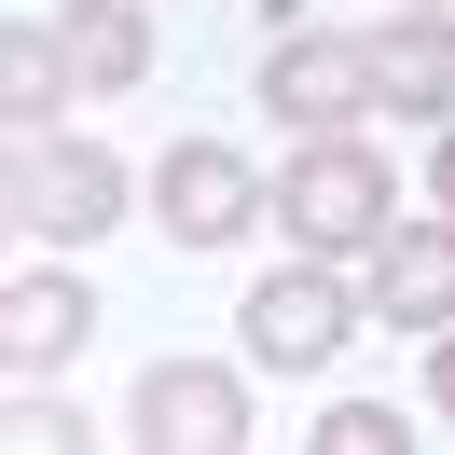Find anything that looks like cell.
Returning a JSON list of instances; mask_svg holds the SVG:
<instances>
[{"label": "cell", "mask_w": 455, "mask_h": 455, "mask_svg": "<svg viewBox=\"0 0 455 455\" xmlns=\"http://www.w3.org/2000/svg\"><path fill=\"white\" fill-rule=\"evenodd\" d=\"M317 455H414V442H400L387 400H331V414H317Z\"/></svg>", "instance_id": "4fadbf2b"}, {"label": "cell", "mask_w": 455, "mask_h": 455, "mask_svg": "<svg viewBox=\"0 0 455 455\" xmlns=\"http://www.w3.org/2000/svg\"><path fill=\"white\" fill-rule=\"evenodd\" d=\"M359 56H372V111H427V124H455V14H387Z\"/></svg>", "instance_id": "ba28073f"}, {"label": "cell", "mask_w": 455, "mask_h": 455, "mask_svg": "<svg viewBox=\"0 0 455 455\" xmlns=\"http://www.w3.org/2000/svg\"><path fill=\"white\" fill-rule=\"evenodd\" d=\"M84 331H97V290H84V276H56V262L0 290V359H14V372H56Z\"/></svg>", "instance_id": "9c48e42d"}, {"label": "cell", "mask_w": 455, "mask_h": 455, "mask_svg": "<svg viewBox=\"0 0 455 455\" xmlns=\"http://www.w3.org/2000/svg\"><path fill=\"white\" fill-rule=\"evenodd\" d=\"M372 317H387V331H455V207L442 221H387V249H372Z\"/></svg>", "instance_id": "52a82bcc"}, {"label": "cell", "mask_w": 455, "mask_h": 455, "mask_svg": "<svg viewBox=\"0 0 455 455\" xmlns=\"http://www.w3.org/2000/svg\"><path fill=\"white\" fill-rule=\"evenodd\" d=\"M69 84H84V69H69L56 28H14V42H0V111H14V139H56Z\"/></svg>", "instance_id": "8fae6325"}, {"label": "cell", "mask_w": 455, "mask_h": 455, "mask_svg": "<svg viewBox=\"0 0 455 455\" xmlns=\"http://www.w3.org/2000/svg\"><path fill=\"white\" fill-rule=\"evenodd\" d=\"M139 442H152V455H235V442H249V387L207 372V359L139 372Z\"/></svg>", "instance_id": "5b68a950"}, {"label": "cell", "mask_w": 455, "mask_h": 455, "mask_svg": "<svg viewBox=\"0 0 455 455\" xmlns=\"http://www.w3.org/2000/svg\"><path fill=\"white\" fill-rule=\"evenodd\" d=\"M0 221H28V235H56V249H84V235L124 221V166H111L97 139H14Z\"/></svg>", "instance_id": "7a4b0ae2"}, {"label": "cell", "mask_w": 455, "mask_h": 455, "mask_svg": "<svg viewBox=\"0 0 455 455\" xmlns=\"http://www.w3.org/2000/svg\"><path fill=\"white\" fill-rule=\"evenodd\" d=\"M427 414L455 427V331H427Z\"/></svg>", "instance_id": "5bb4252c"}, {"label": "cell", "mask_w": 455, "mask_h": 455, "mask_svg": "<svg viewBox=\"0 0 455 455\" xmlns=\"http://www.w3.org/2000/svg\"><path fill=\"white\" fill-rule=\"evenodd\" d=\"M0 442H14V455H84V414H69L56 387H28V372H14V414H0Z\"/></svg>", "instance_id": "7c38bea8"}, {"label": "cell", "mask_w": 455, "mask_h": 455, "mask_svg": "<svg viewBox=\"0 0 455 455\" xmlns=\"http://www.w3.org/2000/svg\"><path fill=\"white\" fill-rule=\"evenodd\" d=\"M427 194H442V207H455V124H442V152H427Z\"/></svg>", "instance_id": "9a60e30c"}, {"label": "cell", "mask_w": 455, "mask_h": 455, "mask_svg": "<svg viewBox=\"0 0 455 455\" xmlns=\"http://www.w3.org/2000/svg\"><path fill=\"white\" fill-rule=\"evenodd\" d=\"M372 97V56L359 42H317V28H290L276 56H262V111L276 124H304V139H345V111Z\"/></svg>", "instance_id": "8992f818"}, {"label": "cell", "mask_w": 455, "mask_h": 455, "mask_svg": "<svg viewBox=\"0 0 455 455\" xmlns=\"http://www.w3.org/2000/svg\"><path fill=\"white\" fill-rule=\"evenodd\" d=\"M387 207H400V180L372 166L359 139H304V152H290V180H276V221L304 235L317 262H345V249H387Z\"/></svg>", "instance_id": "6da1fadb"}, {"label": "cell", "mask_w": 455, "mask_h": 455, "mask_svg": "<svg viewBox=\"0 0 455 455\" xmlns=\"http://www.w3.org/2000/svg\"><path fill=\"white\" fill-rule=\"evenodd\" d=\"M152 221L180 249H235L249 221H276V180H249V152H221V139H180L152 166Z\"/></svg>", "instance_id": "3957f363"}, {"label": "cell", "mask_w": 455, "mask_h": 455, "mask_svg": "<svg viewBox=\"0 0 455 455\" xmlns=\"http://www.w3.org/2000/svg\"><path fill=\"white\" fill-rule=\"evenodd\" d=\"M56 42H69L84 84H139V69H152V14H139V0H56Z\"/></svg>", "instance_id": "30bf717a"}, {"label": "cell", "mask_w": 455, "mask_h": 455, "mask_svg": "<svg viewBox=\"0 0 455 455\" xmlns=\"http://www.w3.org/2000/svg\"><path fill=\"white\" fill-rule=\"evenodd\" d=\"M345 331H359V304H345L331 262H304V276H262V290H249V359H262V372H317Z\"/></svg>", "instance_id": "277c9868"}]
</instances>
